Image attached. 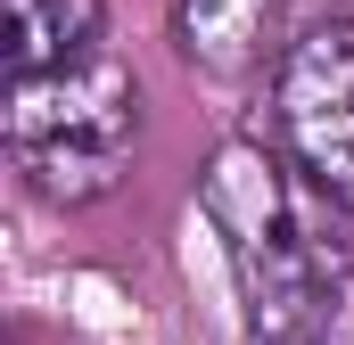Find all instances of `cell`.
Returning <instances> with one entry per match:
<instances>
[{"mask_svg": "<svg viewBox=\"0 0 354 345\" xmlns=\"http://www.w3.org/2000/svg\"><path fill=\"white\" fill-rule=\"evenodd\" d=\"M248 345H330V337H248Z\"/></svg>", "mask_w": 354, "mask_h": 345, "instance_id": "cell-6", "label": "cell"}, {"mask_svg": "<svg viewBox=\"0 0 354 345\" xmlns=\"http://www.w3.org/2000/svg\"><path fill=\"white\" fill-rule=\"evenodd\" d=\"M280 17L288 0H174V41L198 75L239 83L280 50Z\"/></svg>", "mask_w": 354, "mask_h": 345, "instance_id": "cell-4", "label": "cell"}, {"mask_svg": "<svg viewBox=\"0 0 354 345\" xmlns=\"http://www.w3.org/2000/svg\"><path fill=\"white\" fill-rule=\"evenodd\" d=\"M8 75H50L99 50V0H8Z\"/></svg>", "mask_w": 354, "mask_h": 345, "instance_id": "cell-5", "label": "cell"}, {"mask_svg": "<svg viewBox=\"0 0 354 345\" xmlns=\"http://www.w3.org/2000/svg\"><path fill=\"white\" fill-rule=\"evenodd\" d=\"M206 222L231 247V279H239V313L248 337H322L330 321V288L322 263L305 255L297 222H288V189L256 140H231L214 172H206Z\"/></svg>", "mask_w": 354, "mask_h": 345, "instance_id": "cell-2", "label": "cell"}, {"mask_svg": "<svg viewBox=\"0 0 354 345\" xmlns=\"http://www.w3.org/2000/svg\"><path fill=\"white\" fill-rule=\"evenodd\" d=\"M272 107L297 172L322 197L354 206V17H322L280 50Z\"/></svg>", "mask_w": 354, "mask_h": 345, "instance_id": "cell-3", "label": "cell"}, {"mask_svg": "<svg viewBox=\"0 0 354 345\" xmlns=\"http://www.w3.org/2000/svg\"><path fill=\"white\" fill-rule=\"evenodd\" d=\"M140 132V83L124 58L91 50L50 75H8V157L41 197H107Z\"/></svg>", "mask_w": 354, "mask_h": 345, "instance_id": "cell-1", "label": "cell"}]
</instances>
